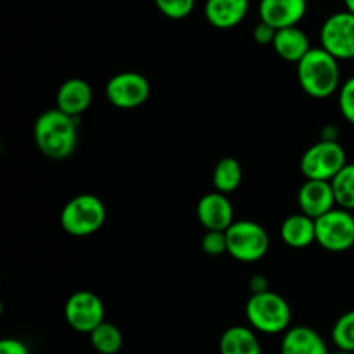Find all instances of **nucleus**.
<instances>
[{
  "instance_id": "1",
  "label": "nucleus",
  "mask_w": 354,
  "mask_h": 354,
  "mask_svg": "<svg viewBox=\"0 0 354 354\" xmlns=\"http://www.w3.org/2000/svg\"><path fill=\"white\" fill-rule=\"evenodd\" d=\"M37 149L48 159L69 158L78 144V118L69 116L61 109L44 111L33 127Z\"/></svg>"
},
{
  "instance_id": "2",
  "label": "nucleus",
  "mask_w": 354,
  "mask_h": 354,
  "mask_svg": "<svg viewBox=\"0 0 354 354\" xmlns=\"http://www.w3.org/2000/svg\"><path fill=\"white\" fill-rule=\"evenodd\" d=\"M297 82L313 99H328L341 88L339 59L322 47L311 48L297 62Z\"/></svg>"
},
{
  "instance_id": "3",
  "label": "nucleus",
  "mask_w": 354,
  "mask_h": 354,
  "mask_svg": "<svg viewBox=\"0 0 354 354\" xmlns=\"http://www.w3.org/2000/svg\"><path fill=\"white\" fill-rule=\"evenodd\" d=\"M249 325L261 334H283L290 327L292 310L280 294L272 290L254 292L245 304Z\"/></svg>"
},
{
  "instance_id": "4",
  "label": "nucleus",
  "mask_w": 354,
  "mask_h": 354,
  "mask_svg": "<svg viewBox=\"0 0 354 354\" xmlns=\"http://www.w3.org/2000/svg\"><path fill=\"white\" fill-rule=\"evenodd\" d=\"M106 206L93 194H80L69 199L61 211L62 230L73 237H88L106 221Z\"/></svg>"
},
{
  "instance_id": "5",
  "label": "nucleus",
  "mask_w": 354,
  "mask_h": 354,
  "mask_svg": "<svg viewBox=\"0 0 354 354\" xmlns=\"http://www.w3.org/2000/svg\"><path fill=\"white\" fill-rule=\"evenodd\" d=\"M225 234L228 254L241 263L259 261L270 249L268 232L252 220H235Z\"/></svg>"
},
{
  "instance_id": "6",
  "label": "nucleus",
  "mask_w": 354,
  "mask_h": 354,
  "mask_svg": "<svg viewBox=\"0 0 354 354\" xmlns=\"http://www.w3.org/2000/svg\"><path fill=\"white\" fill-rule=\"evenodd\" d=\"M348 165L346 151L337 140L317 142L301 158V171L306 178L311 180H327L330 182L344 166Z\"/></svg>"
},
{
  "instance_id": "7",
  "label": "nucleus",
  "mask_w": 354,
  "mask_h": 354,
  "mask_svg": "<svg viewBox=\"0 0 354 354\" xmlns=\"http://www.w3.org/2000/svg\"><path fill=\"white\" fill-rule=\"evenodd\" d=\"M317 242L328 252H346L354 245V214L335 206L317 218Z\"/></svg>"
},
{
  "instance_id": "8",
  "label": "nucleus",
  "mask_w": 354,
  "mask_h": 354,
  "mask_svg": "<svg viewBox=\"0 0 354 354\" xmlns=\"http://www.w3.org/2000/svg\"><path fill=\"white\" fill-rule=\"evenodd\" d=\"M320 41L339 61H354V12L346 9L328 16L322 24Z\"/></svg>"
},
{
  "instance_id": "9",
  "label": "nucleus",
  "mask_w": 354,
  "mask_h": 354,
  "mask_svg": "<svg viewBox=\"0 0 354 354\" xmlns=\"http://www.w3.org/2000/svg\"><path fill=\"white\" fill-rule=\"evenodd\" d=\"M104 303L90 290H78L71 294L64 304V318L69 327L82 334H90L104 322Z\"/></svg>"
},
{
  "instance_id": "10",
  "label": "nucleus",
  "mask_w": 354,
  "mask_h": 354,
  "mask_svg": "<svg viewBox=\"0 0 354 354\" xmlns=\"http://www.w3.org/2000/svg\"><path fill=\"white\" fill-rule=\"evenodd\" d=\"M151 95V83L144 75L135 71L118 73L107 82L106 97L118 109L140 107Z\"/></svg>"
},
{
  "instance_id": "11",
  "label": "nucleus",
  "mask_w": 354,
  "mask_h": 354,
  "mask_svg": "<svg viewBox=\"0 0 354 354\" xmlns=\"http://www.w3.org/2000/svg\"><path fill=\"white\" fill-rule=\"evenodd\" d=\"M297 206H299L301 213L308 214L315 220L324 216L325 213L337 206L332 183L327 180L306 178V182L301 185L299 192H297Z\"/></svg>"
},
{
  "instance_id": "12",
  "label": "nucleus",
  "mask_w": 354,
  "mask_h": 354,
  "mask_svg": "<svg viewBox=\"0 0 354 354\" xmlns=\"http://www.w3.org/2000/svg\"><path fill=\"white\" fill-rule=\"evenodd\" d=\"M197 218L206 230L225 232L234 223V206L227 194L214 192L206 194L197 203Z\"/></svg>"
},
{
  "instance_id": "13",
  "label": "nucleus",
  "mask_w": 354,
  "mask_h": 354,
  "mask_svg": "<svg viewBox=\"0 0 354 354\" xmlns=\"http://www.w3.org/2000/svg\"><path fill=\"white\" fill-rule=\"evenodd\" d=\"M308 0H259V19L277 30L297 26L306 16Z\"/></svg>"
},
{
  "instance_id": "14",
  "label": "nucleus",
  "mask_w": 354,
  "mask_h": 354,
  "mask_svg": "<svg viewBox=\"0 0 354 354\" xmlns=\"http://www.w3.org/2000/svg\"><path fill=\"white\" fill-rule=\"evenodd\" d=\"M93 99L92 86L82 78H69L59 86L57 93H55V104L57 109L62 113L69 114V116L78 118L80 114L85 113L90 107Z\"/></svg>"
},
{
  "instance_id": "15",
  "label": "nucleus",
  "mask_w": 354,
  "mask_h": 354,
  "mask_svg": "<svg viewBox=\"0 0 354 354\" xmlns=\"http://www.w3.org/2000/svg\"><path fill=\"white\" fill-rule=\"evenodd\" d=\"M249 10V0H206L204 16L218 30H232L244 21Z\"/></svg>"
},
{
  "instance_id": "16",
  "label": "nucleus",
  "mask_w": 354,
  "mask_h": 354,
  "mask_svg": "<svg viewBox=\"0 0 354 354\" xmlns=\"http://www.w3.org/2000/svg\"><path fill=\"white\" fill-rule=\"evenodd\" d=\"M280 354H330L324 337L315 328L297 325L283 332Z\"/></svg>"
},
{
  "instance_id": "17",
  "label": "nucleus",
  "mask_w": 354,
  "mask_h": 354,
  "mask_svg": "<svg viewBox=\"0 0 354 354\" xmlns=\"http://www.w3.org/2000/svg\"><path fill=\"white\" fill-rule=\"evenodd\" d=\"M280 237L283 244L292 249H304L317 242V221L304 213L287 216L280 225Z\"/></svg>"
},
{
  "instance_id": "18",
  "label": "nucleus",
  "mask_w": 354,
  "mask_h": 354,
  "mask_svg": "<svg viewBox=\"0 0 354 354\" xmlns=\"http://www.w3.org/2000/svg\"><path fill=\"white\" fill-rule=\"evenodd\" d=\"M272 47L279 57H282L287 62H296V64L313 48L308 35L299 26H289L282 28V30H277Z\"/></svg>"
},
{
  "instance_id": "19",
  "label": "nucleus",
  "mask_w": 354,
  "mask_h": 354,
  "mask_svg": "<svg viewBox=\"0 0 354 354\" xmlns=\"http://www.w3.org/2000/svg\"><path fill=\"white\" fill-rule=\"evenodd\" d=\"M220 354H263V349L252 328L235 325L221 334Z\"/></svg>"
},
{
  "instance_id": "20",
  "label": "nucleus",
  "mask_w": 354,
  "mask_h": 354,
  "mask_svg": "<svg viewBox=\"0 0 354 354\" xmlns=\"http://www.w3.org/2000/svg\"><path fill=\"white\" fill-rule=\"evenodd\" d=\"M242 168L241 162L235 158H221L213 169V187L214 190L223 194H232L241 187Z\"/></svg>"
},
{
  "instance_id": "21",
  "label": "nucleus",
  "mask_w": 354,
  "mask_h": 354,
  "mask_svg": "<svg viewBox=\"0 0 354 354\" xmlns=\"http://www.w3.org/2000/svg\"><path fill=\"white\" fill-rule=\"evenodd\" d=\"M90 344L100 354H118L123 348V334L114 324L104 320L90 332Z\"/></svg>"
},
{
  "instance_id": "22",
  "label": "nucleus",
  "mask_w": 354,
  "mask_h": 354,
  "mask_svg": "<svg viewBox=\"0 0 354 354\" xmlns=\"http://www.w3.org/2000/svg\"><path fill=\"white\" fill-rule=\"evenodd\" d=\"M330 183L337 206L354 211V162H348Z\"/></svg>"
},
{
  "instance_id": "23",
  "label": "nucleus",
  "mask_w": 354,
  "mask_h": 354,
  "mask_svg": "<svg viewBox=\"0 0 354 354\" xmlns=\"http://www.w3.org/2000/svg\"><path fill=\"white\" fill-rule=\"evenodd\" d=\"M332 341L337 349L354 353V310L337 318L332 328Z\"/></svg>"
},
{
  "instance_id": "24",
  "label": "nucleus",
  "mask_w": 354,
  "mask_h": 354,
  "mask_svg": "<svg viewBox=\"0 0 354 354\" xmlns=\"http://www.w3.org/2000/svg\"><path fill=\"white\" fill-rule=\"evenodd\" d=\"M162 16L169 19H185L196 7V0H154Z\"/></svg>"
},
{
  "instance_id": "25",
  "label": "nucleus",
  "mask_w": 354,
  "mask_h": 354,
  "mask_svg": "<svg viewBox=\"0 0 354 354\" xmlns=\"http://www.w3.org/2000/svg\"><path fill=\"white\" fill-rule=\"evenodd\" d=\"M339 111L348 123L354 124V76L346 80L339 88Z\"/></svg>"
},
{
  "instance_id": "26",
  "label": "nucleus",
  "mask_w": 354,
  "mask_h": 354,
  "mask_svg": "<svg viewBox=\"0 0 354 354\" xmlns=\"http://www.w3.org/2000/svg\"><path fill=\"white\" fill-rule=\"evenodd\" d=\"M201 248L209 256H221L228 252L227 234L221 230H206L201 239Z\"/></svg>"
},
{
  "instance_id": "27",
  "label": "nucleus",
  "mask_w": 354,
  "mask_h": 354,
  "mask_svg": "<svg viewBox=\"0 0 354 354\" xmlns=\"http://www.w3.org/2000/svg\"><path fill=\"white\" fill-rule=\"evenodd\" d=\"M277 28H273L272 24L265 23V21L259 19V23L256 24L254 30H252V38H254L256 44L259 45H272L275 40Z\"/></svg>"
},
{
  "instance_id": "28",
  "label": "nucleus",
  "mask_w": 354,
  "mask_h": 354,
  "mask_svg": "<svg viewBox=\"0 0 354 354\" xmlns=\"http://www.w3.org/2000/svg\"><path fill=\"white\" fill-rule=\"evenodd\" d=\"M0 354H30V349L19 339L6 337L0 341Z\"/></svg>"
},
{
  "instance_id": "29",
  "label": "nucleus",
  "mask_w": 354,
  "mask_h": 354,
  "mask_svg": "<svg viewBox=\"0 0 354 354\" xmlns=\"http://www.w3.org/2000/svg\"><path fill=\"white\" fill-rule=\"evenodd\" d=\"M249 283H251V287H252V294L268 290V282H266L265 277H254V279H251V282Z\"/></svg>"
},
{
  "instance_id": "30",
  "label": "nucleus",
  "mask_w": 354,
  "mask_h": 354,
  "mask_svg": "<svg viewBox=\"0 0 354 354\" xmlns=\"http://www.w3.org/2000/svg\"><path fill=\"white\" fill-rule=\"evenodd\" d=\"M344 3H346V9L354 12V0H344Z\"/></svg>"
},
{
  "instance_id": "31",
  "label": "nucleus",
  "mask_w": 354,
  "mask_h": 354,
  "mask_svg": "<svg viewBox=\"0 0 354 354\" xmlns=\"http://www.w3.org/2000/svg\"><path fill=\"white\" fill-rule=\"evenodd\" d=\"M330 354H354V353L344 351V349H337V351H334V353H330Z\"/></svg>"
}]
</instances>
